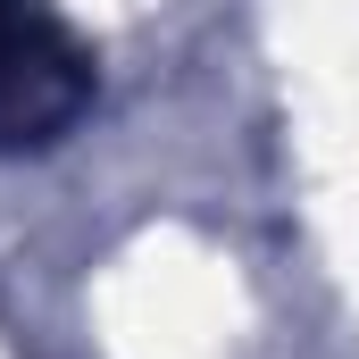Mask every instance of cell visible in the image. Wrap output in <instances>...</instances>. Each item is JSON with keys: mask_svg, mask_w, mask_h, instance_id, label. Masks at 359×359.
<instances>
[{"mask_svg": "<svg viewBox=\"0 0 359 359\" xmlns=\"http://www.w3.org/2000/svg\"><path fill=\"white\" fill-rule=\"evenodd\" d=\"M84 109H92V50L42 0H0V159L67 142Z\"/></svg>", "mask_w": 359, "mask_h": 359, "instance_id": "6da1fadb", "label": "cell"}]
</instances>
